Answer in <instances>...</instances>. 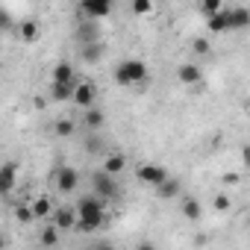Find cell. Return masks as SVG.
<instances>
[{
  "instance_id": "obj_6",
  "label": "cell",
  "mask_w": 250,
  "mask_h": 250,
  "mask_svg": "<svg viewBox=\"0 0 250 250\" xmlns=\"http://www.w3.org/2000/svg\"><path fill=\"white\" fill-rule=\"evenodd\" d=\"M103 53H106V47H103L100 39H88V42H83V47H80V59H83L85 65H100V62H103Z\"/></svg>"
},
{
  "instance_id": "obj_31",
  "label": "cell",
  "mask_w": 250,
  "mask_h": 250,
  "mask_svg": "<svg viewBox=\"0 0 250 250\" xmlns=\"http://www.w3.org/2000/svg\"><path fill=\"white\" fill-rule=\"evenodd\" d=\"M238 183H241V174H238V171L224 174V186H238Z\"/></svg>"
},
{
  "instance_id": "obj_8",
  "label": "cell",
  "mask_w": 250,
  "mask_h": 250,
  "mask_svg": "<svg viewBox=\"0 0 250 250\" xmlns=\"http://www.w3.org/2000/svg\"><path fill=\"white\" fill-rule=\"evenodd\" d=\"M80 9H83L85 18L100 21V18H106L112 12V0H80Z\"/></svg>"
},
{
  "instance_id": "obj_14",
  "label": "cell",
  "mask_w": 250,
  "mask_h": 250,
  "mask_svg": "<svg viewBox=\"0 0 250 250\" xmlns=\"http://www.w3.org/2000/svg\"><path fill=\"white\" fill-rule=\"evenodd\" d=\"M206 30H209L212 36H218V33H229V30H232V21H229V9L224 6L221 12L209 15V18H206Z\"/></svg>"
},
{
  "instance_id": "obj_15",
  "label": "cell",
  "mask_w": 250,
  "mask_h": 250,
  "mask_svg": "<svg viewBox=\"0 0 250 250\" xmlns=\"http://www.w3.org/2000/svg\"><path fill=\"white\" fill-rule=\"evenodd\" d=\"M103 124H106V115L100 109H94V106L83 109V127H85V133H97Z\"/></svg>"
},
{
  "instance_id": "obj_20",
  "label": "cell",
  "mask_w": 250,
  "mask_h": 250,
  "mask_svg": "<svg viewBox=\"0 0 250 250\" xmlns=\"http://www.w3.org/2000/svg\"><path fill=\"white\" fill-rule=\"evenodd\" d=\"M50 77H53L56 83H77V74H74V65H71V62H56Z\"/></svg>"
},
{
  "instance_id": "obj_22",
  "label": "cell",
  "mask_w": 250,
  "mask_h": 250,
  "mask_svg": "<svg viewBox=\"0 0 250 250\" xmlns=\"http://www.w3.org/2000/svg\"><path fill=\"white\" fill-rule=\"evenodd\" d=\"M53 130H56V136H62V139H71V136H74V130H77V124H74L71 118H59Z\"/></svg>"
},
{
  "instance_id": "obj_1",
  "label": "cell",
  "mask_w": 250,
  "mask_h": 250,
  "mask_svg": "<svg viewBox=\"0 0 250 250\" xmlns=\"http://www.w3.org/2000/svg\"><path fill=\"white\" fill-rule=\"evenodd\" d=\"M106 221H109V215H106V200H100L97 194L83 197V200L77 203V224H74V229H80V232H94V229H100Z\"/></svg>"
},
{
  "instance_id": "obj_12",
  "label": "cell",
  "mask_w": 250,
  "mask_h": 250,
  "mask_svg": "<svg viewBox=\"0 0 250 250\" xmlns=\"http://www.w3.org/2000/svg\"><path fill=\"white\" fill-rule=\"evenodd\" d=\"M24 44H33V42H39V36H42V24L39 21H33V18H27V21H21V24H15V30H12Z\"/></svg>"
},
{
  "instance_id": "obj_26",
  "label": "cell",
  "mask_w": 250,
  "mask_h": 250,
  "mask_svg": "<svg viewBox=\"0 0 250 250\" xmlns=\"http://www.w3.org/2000/svg\"><path fill=\"white\" fill-rule=\"evenodd\" d=\"M133 15H139V18H145V15H150V9H153V0H133Z\"/></svg>"
},
{
  "instance_id": "obj_32",
  "label": "cell",
  "mask_w": 250,
  "mask_h": 250,
  "mask_svg": "<svg viewBox=\"0 0 250 250\" xmlns=\"http://www.w3.org/2000/svg\"><path fill=\"white\" fill-rule=\"evenodd\" d=\"M33 103H36V109H44V106H47V97H36Z\"/></svg>"
},
{
  "instance_id": "obj_5",
  "label": "cell",
  "mask_w": 250,
  "mask_h": 250,
  "mask_svg": "<svg viewBox=\"0 0 250 250\" xmlns=\"http://www.w3.org/2000/svg\"><path fill=\"white\" fill-rule=\"evenodd\" d=\"M165 177H168V171H165L162 165H156V162H145V165L136 168V180H139L142 186H150V188L159 186Z\"/></svg>"
},
{
  "instance_id": "obj_30",
  "label": "cell",
  "mask_w": 250,
  "mask_h": 250,
  "mask_svg": "<svg viewBox=\"0 0 250 250\" xmlns=\"http://www.w3.org/2000/svg\"><path fill=\"white\" fill-rule=\"evenodd\" d=\"M229 206H232V200H229L227 194H218V197H215V209H218V212H227Z\"/></svg>"
},
{
  "instance_id": "obj_29",
  "label": "cell",
  "mask_w": 250,
  "mask_h": 250,
  "mask_svg": "<svg viewBox=\"0 0 250 250\" xmlns=\"http://www.w3.org/2000/svg\"><path fill=\"white\" fill-rule=\"evenodd\" d=\"M15 30V21H12V15L6 12V9H0V33H12Z\"/></svg>"
},
{
  "instance_id": "obj_11",
  "label": "cell",
  "mask_w": 250,
  "mask_h": 250,
  "mask_svg": "<svg viewBox=\"0 0 250 250\" xmlns=\"http://www.w3.org/2000/svg\"><path fill=\"white\" fill-rule=\"evenodd\" d=\"M15 180H18V162H3L0 165V197H6L12 188H15Z\"/></svg>"
},
{
  "instance_id": "obj_17",
  "label": "cell",
  "mask_w": 250,
  "mask_h": 250,
  "mask_svg": "<svg viewBox=\"0 0 250 250\" xmlns=\"http://www.w3.org/2000/svg\"><path fill=\"white\" fill-rule=\"evenodd\" d=\"M71 94H74V83H56V80H50V100L53 103H71Z\"/></svg>"
},
{
  "instance_id": "obj_13",
  "label": "cell",
  "mask_w": 250,
  "mask_h": 250,
  "mask_svg": "<svg viewBox=\"0 0 250 250\" xmlns=\"http://www.w3.org/2000/svg\"><path fill=\"white\" fill-rule=\"evenodd\" d=\"M50 215H53V227H56L59 232H71V229H74V224H77V209H71V206L53 209Z\"/></svg>"
},
{
  "instance_id": "obj_2",
  "label": "cell",
  "mask_w": 250,
  "mask_h": 250,
  "mask_svg": "<svg viewBox=\"0 0 250 250\" xmlns=\"http://www.w3.org/2000/svg\"><path fill=\"white\" fill-rule=\"evenodd\" d=\"M115 83L124 85V88H133V85H142L147 83V65L142 59H121L115 65Z\"/></svg>"
},
{
  "instance_id": "obj_4",
  "label": "cell",
  "mask_w": 250,
  "mask_h": 250,
  "mask_svg": "<svg viewBox=\"0 0 250 250\" xmlns=\"http://www.w3.org/2000/svg\"><path fill=\"white\" fill-rule=\"evenodd\" d=\"M94 100H97V88H94V83H91V80L74 83V94H71V103H74L77 109H88V106H94Z\"/></svg>"
},
{
  "instance_id": "obj_19",
  "label": "cell",
  "mask_w": 250,
  "mask_h": 250,
  "mask_svg": "<svg viewBox=\"0 0 250 250\" xmlns=\"http://www.w3.org/2000/svg\"><path fill=\"white\" fill-rule=\"evenodd\" d=\"M30 209H33V221H44L50 212H53V200L50 197H36V200H30Z\"/></svg>"
},
{
  "instance_id": "obj_16",
  "label": "cell",
  "mask_w": 250,
  "mask_h": 250,
  "mask_svg": "<svg viewBox=\"0 0 250 250\" xmlns=\"http://www.w3.org/2000/svg\"><path fill=\"white\" fill-rule=\"evenodd\" d=\"M153 188H156V194H159V197H165V200H174V197H180V191H183V183H180V180H174V177L168 174V177H165L159 186H153Z\"/></svg>"
},
{
  "instance_id": "obj_33",
  "label": "cell",
  "mask_w": 250,
  "mask_h": 250,
  "mask_svg": "<svg viewBox=\"0 0 250 250\" xmlns=\"http://www.w3.org/2000/svg\"><path fill=\"white\" fill-rule=\"evenodd\" d=\"M3 244H6V238H3V235H0V247H3Z\"/></svg>"
},
{
  "instance_id": "obj_3",
  "label": "cell",
  "mask_w": 250,
  "mask_h": 250,
  "mask_svg": "<svg viewBox=\"0 0 250 250\" xmlns=\"http://www.w3.org/2000/svg\"><path fill=\"white\" fill-rule=\"evenodd\" d=\"M91 186H94V194H97L100 200H106V203L118 197V183H115V177L106 174V171H97V174L91 177Z\"/></svg>"
},
{
  "instance_id": "obj_25",
  "label": "cell",
  "mask_w": 250,
  "mask_h": 250,
  "mask_svg": "<svg viewBox=\"0 0 250 250\" xmlns=\"http://www.w3.org/2000/svg\"><path fill=\"white\" fill-rule=\"evenodd\" d=\"M59 241V229L56 227H44V232L39 235V244H44V247H53Z\"/></svg>"
},
{
  "instance_id": "obj_24",
  "label": "cell",
  "mask_w": 250,
  "mask_h": 250,
  "mask_svg": "<svg viewBox=\"0 0 250 250\" xmlns=\"http://www.w3.org/2000/svg\"><path fill=\"white\" fill-rule=\"evenodd\" d=\"M15 221H18V224H33V209H30V203H15Z\"/></svg>"
},
{
  "instance_id": "obj_18",
  "label": "cell",
  "mask_w": 250,
  "mask_h": 250,
  "mask_svg": "<svg viewBox=\"0 0 250 250\" xmlns=\"http://www.w3.org/2000/svg\"><path fill=\"white\" fill-rule=\"evenodd\" d=\"M124 168H127V156L124 153H109L106 159H103V171L106 174H112V177H118V174H124Z\"/></svg>"
},
{
  "instance_id": "obj_10",
  "label": "cell",
  "mask_w": 250,
  "mask_h": 250,
  "mask_svg": "<svg viewBox=\"0 0 250 250\" xmlns=\"http://www.w3.org/2000/svg\"><path fill=\"white\" fill-rule=\"evenodd\" d=\"M177 200H180V215H183L186 221H200V218H203V203H200L197 197H191V194H180Z\"/></svg>"
},
{
  "instance_id": "obj_23",
  "label": "cell",
  "mask_w": 250,
  "mask_h": 250,
  "mask_svg": "<svg viewBox=\"0 0 250 250\" xmlns=\"http://www.w3.org/2000/svg\"><path fill=\"white\" fill-rule=\"evenodd\" d=\"M221 9H224V0H200V15H203V18L221 12Z\"/></svg>"
},
{
  "instance_id": "obj_9",
  "label": "cell",
  "mask_w": 250,
  "mask_h": 250,
  "mask_svg": "<svg viewBox=\"0 0 250 250\" xmlns=\"http://www.w3.org/2000/svg\"><path fill=\"white\" fill-rule=\"evenodd\" d=\"M177 80H180V85H200L203 83V68L197 62H183L177 68Z\"/></svg>"
},
{
  "instance_id": "obj_27",
  "label": "cell",
  "mask_w": 250,
  "mask_h": 250,
  "mask_svg": "<svg viewBox=\"0 0 250 250\" xmlns=\"http://www.w3.org/2000/svg\"><path fill=\"white\" fill-rule=\"evenodd\" d=\"M191 50H194L197 56H209V53H212V42H209V39H194V42H191Z\"/></svg>"
},
{
  "instance_id": "obj_28",
  "label": "cell",
  "mask_w": 250,
  "mask_h": 250,
  "mask_svg": "<svg viewBox=\"0 0 250 250\" xmlns=\"http://www.w3.org/2000/svg\"><path fill=\"white\" fill-rule=\"evenodd\" d=\"M85 150H88V153H100V150H103L97 133H85Z\"/></svg>"
},
{
  "instance_id": "obj_21",
  "label": "cell",
  "mask_w": 250,
  "mask_h": 250,
  "mask_svg": "<svg viewBox=\"0 0 250 250\" xmlns=\"http://www.w3.org/2000/svg\"><path fill=\"white\" fill-rule=\"evenodd\" d=\"M229 21H232V30H244V27H250V12L244 6L229 9Z\"/></svg>"
},
{
  "instance_id": "obj_7",
  "label": "cell",
  "mask_w": 250,
  "mask_h": 250,
  "mask_svg": "<svg viewBox=\"0 0 250 250\" xmlns=\"http://www.w3.org/2000/svg\"><path fill=\"white\" fill-rule=\"evenodd\" d=\"M77 186H80V171L71 168V165H62V168L56 171V188H59L62 194H71Z\"/></svg>"
}]
</instances>
